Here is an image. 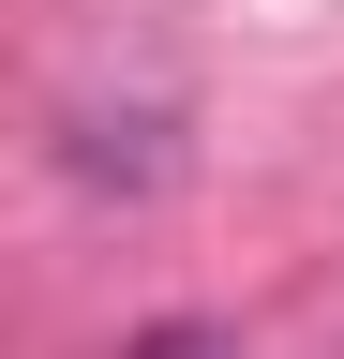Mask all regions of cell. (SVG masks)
<instances>
[{
	"instance_id": "6da1fadb",
	"label": "cell",
	"mask_w": 344,
	"mask_h": 359,
	"mask_svg": "<svg viewBox=\"0 0 344 359\" xmlns=\"http://www.w3.org/2000/svg\"><path fill=\"white\" fill-rule=\"evenodd\" d=\"M120 359H225V330H195V314H180V330H135Z\"/></svg>"
}]
</instances>
